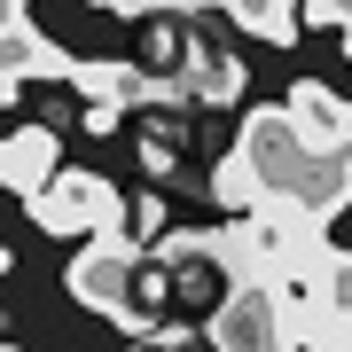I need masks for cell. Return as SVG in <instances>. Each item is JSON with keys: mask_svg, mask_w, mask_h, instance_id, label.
<instances>
[{"mask_svg": "<svg viewBox=\"0 0 352 352\" xmlns=\"http://www.w3.org/2000/svg\"><path fill=\"white\" fill-rule=\"evenodd\" d=\"M24 212H32L39 235H63V243L78 235L87 243V235H102V227H126V196H118L102 173H55Z\"/></svg>", "mask_w": 352, "mask_h": 352, "instance_id": "cell-1", "label": "cell"}, {"mask_svg": "<svg viewBox=\"0 0 352 352\" xmlns=\"http://www.w3.org/2000/svg\"><path fill=\"white\" fill-rule=\"evenodd\" d=\"M212 352H289V321L274 305V289L251 282V289H227L219 314H212Z\"/></svg>", "mask_w": 352, "mask_h": 352, "instance_id": "cell-2", "label": "cell"}, {"mask_svg": "<svg viewBox=\"0 0 352 352\" xmlns=\"http://www.w3.org/2000/svg\"><path fill=\"white\" fill-rule=\"evenodd\" d=\"M78 71V55L71 47H55L47 32H32L24 16H0V94H24V78H71Z\"/></svg>", "mask_w": 352, "mask_h": 352, "instance_id": "cell-3", "label": "cell"}, {"mask_svg": "<svg viewBox=\"0 0 352 352\" xmlns=\"http://www.w3.org/2000/svg\"><path fill=\"white\" fill-rule=\"evenodd\" d=\"M289 118H298V141L314 157H352V102L329 94L321 78H298L289 87Z\"/></svg>", "mask_w": 352, "mask_h": 352, "instance_id": "cell-4", "label": "cell"}, {"mask_svg": "<svg viewBox=\"0 0 352 352\" xmlns=\"http://www.w3.org/2000/svg\"><path fill=\"white\" fill-rule=\"evenodd\" d=\"M55 173H63V164H55V133L47 126H8V141H0V180H8V196L32 204Z\"/></svg>", "mask_w": 352, "mask_h": 352, "instance_id": "cell-5", "label": "cell"}, {"mask_svg": "<svg viewBox=\"0 0 352 352\" xmlns=\"http://www.w3.org/2000/svg\"><path fill=\"white\" fill-rule=\"evenodd\" d=\"M180 78H188V94L196 102H243V55H212L204 47V39H188V47H180Z\"/></svg>", "mask_w": 352, "mask_h": 352, "instance_id": "cell-6", "label": "cell"}, {"mask_svg": "<svg viewBox=\"0 0 352 352\" xmlns=\"http://www.w3.org/2000/svg\"><path fill=\"white\" fill-rule=\"evenodd\" d=\"M212 196H219V212H227V219L258 212V204L274 196V188H266V173H258V157L243 149V141H235V149H227V157L212 164Z\"/></svg>", "mask_w": 352, "mask_h": 352, "instance_id": "cell-7", "label": "cell"}, {"mask_svg": "<svg viewBox=\"0 0 352 352\" xmlns=\"http://www.w3.org/2000/svg\"><path fill=\"white\" fill-rule=\"evenodd\" d=\"M227 16H235L251 39H266V47H298V32H305L298 0H227Z\"/></svg>", "mask_w": 352, "mask_h": 352, "instance_id": "cell-8", "label": "cell"}, {"mask_svg": "<svg viewBox=\"0 0 352 352\" xmlns=\"http://www.w3.org/2000/svg\"><path fill=\"white\" fill-rule=\"evenodd\" d=\"M212 243H219V227H164V235L149 243V258L164 266V274H188V266L212 258Z\"/></svg>", "mask_w": 352, "mask_h": 352, "instance_id": "cell-9", "label": "cell"}, {"mask_svg": "<svg viewBox=\"0 0 352 352\" xmlns=\"http://www.w3.org/2000/svg\"><path fill=\"white\" fill-rule=\"evenodd\" d=\"M141 173H149V180H173L180 173V149H173V133H141Z\"/></svg>", "mask_w": 352, "mask_h": 352, "instance_id": "cell-10", "label": "cell"}, {"mask_svg": "<svg viewBox=\"0 0 352 352\" xmlns=\"http://www.w3.org/2000/svg\"><path fill=\"white\" fill-rule=\"evenodd\" d=\"M126 235H141V243L164 235V196H133L126 204Z\"/></svg>", "mask_w": 352, "mask_h": 352, "instance_id": "cell-11", "label": "cell"}, {"mask_svg": "<svg viewBox=\"0 0 352 352\" xmlns=\"http://www.w3.org/2000/svg\"><path fill=\"white\" fill-rule=\"evenodd\" d=\"M118 118H126V102H87V133H118Z\"/></svg>", "mask_w": 352, "mask_h": 352, "instance_id": "cell-12", "label": "cell"}, {"mask_svg": "<svg viewBox=\"0 0 352 352\" xmlns=\"http://www.w3.org/2000/svg\"><path fill=\"white\" fill-rule=\"evenodd\" d=\"M87 8H110V16H149V0H87Z\"/></svg>", "mask_w": 352, "mask_h": 352, "instance_id": "cell-13", "label": "cell"}, {"mask_svg": "<svg viewBox=\"0 0 352 352\" xmlns=\"http://www.w3.org/2000/svg\"><path fill=\"white\" fill-rule=\"evenodd\" d=\"M149 8H173V16H204L212 0H149Z\"/></svg>", "mask_w": 352, "mask_h": 352, "instance_id": "cell-14", "label": "cell"}, {"mask_svg": "<svg viewBox=\"0 0 352 352\" xmlns=\"http://www.w3.org/2000/svg\"><path fill=\"white\" fill-rule=\"evenodd\" d=\"M24 8H32V0H8V8H0V16H24Z\"/></svg>", "mask_w": 352, "mask_h": 352, "instance_id": "cell-15", "label": "cell"}, {"mask_svg": "<svg viewBox=\"0 0 352 352\" xmlns=\"http://www.w3.org/2000/svg\"><path fill=\"white\" fill-rule=\"evenodd\" d=\"M344 55H352V24H344Z\"/></svg>", "mask_w": 352, "mask_h": 352, "instance_id": "cell-16", "label": "cell"}]
</instances>
